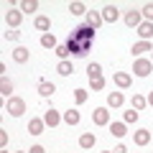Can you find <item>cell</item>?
Returning <instances> with one entry per match:
<instances>
[{
	"label": "cell",
	"mask_w": 153,
	"mask_h": 153,
	"mask_svg": "<svg viewBox=\"0 0 153 153\" xmlns=\"http://www.w3.org/2000/svg\"><path fill=\"white\" fill-rule=\"evenodd\" d=\"M94 143H97L94 133H82V135H79V146H82V148H92Z\"/></svg>",
	"instance_id": "17"
},
{
	"label": "cell",
	"mask_w": 153,
	"mask_h": 153,
	"mask_svg": "<svg viewBox=\"0 0 153 153\" xmlns=\"http://www.w3.org/2000/svg\"><path fill=\"white\" fill-rule=\"evenodd\" d=\"M0 153H8V151H0Z\"/></svg>",
	"instance_id": "38"
},
{
	"label": "cell",
	"mask_w": 153,
	"mask_h": 153,
	"mask_svg": "<svg viewBox=\"0 0 153 153\" xmlns=\"http://www.w3.org/2000/svg\"><path fill=\"white\" fill-rule=\"evenodd\" d=\"M28 153H46V151H44V146H33Z\"/></svg>",
	"instance_id": "36"
},
{
	"label": "cell",
	"mask_w": 153,
	"mask_h": 153,
	"mask_svg": "<svg viewBox=\"0 0 153 153\" xmlns=\"http://www.w3.org/2000/svg\"><path fill=\"white\" fill-rule=\"evenodd\" d=\"M112 79H115V84H117V87H123V89H128V87H130V82H133V76L128 74V71H117Z\"/></svg>",
	"instance_id": "9"
},
{
	"label": "cell",
	"mask_w": 153,
	"mask_h": 153,
	"mask_svg": "<svg viewBox=\"0 0 153 153\" xmlns=\"http://www.w3.org/2000/svg\"><path fill=\"white\" fill-rule=\"evenodd\" d=\"M36 28H38V31H44V33H49V28H51V21H49L46 16H38V18H36Z\"/></svg>",
	"instance_id": "23"
},
{
	"label": "cell",
	"mask_w": 153,
	"mask_h": 153,
	"mask_svg": "<svg viewBox=\"0 0 153 153\" xmlns=\"http://www.w3.org/2000/svg\"><path fill=\"white\" fill-rule=\"evenodd\" d=\"M143 18H146V21H148V23H151V21H153V3H148V5H146V8H143Z\"/></svg>",
	"instance_id": "31"
},
{
	"label": "cell",
	"mask_w": 153,
	"mask_h": 153,
	"mask_svg": "<svg viewBox=\"0 0 153 153\" xmlns=\"http://www.w3.org/2000/svg\"><path fill=\"white\" fill-rule=\"evenodd\" d=\"M133 140H135V146H148V143H151V133L148 130H138L135 135H133Z\"/></svg>",
	"instance_id": "16"
},
{
	"label": "cell",
	"mask_w": 153,
	"mask_h": 153,
	"mask_svg": "<svg viewBox=\"0 0 153 153\" xmlns=\"http://www.w3.org/2000/svg\"><path fill=\"white\" fill-rule=\"evenodd\" d=\"M110 133H112L115 138H123L128 133V128H125V123H112V125H110Z\"/></svg>",
	"instance_id": "20"
},
{
	"label": "cell",
	"mask_w": 153,
	"mask_h": 153,
	"mask_svg": "<svg viewBox=\"0 0 153 153\" xmlns=\"http://www.w3.org/2000/svg\"><path fill=\"white\" fill-rule=\"evenodd\" d=\"M71 51H69V46H56V56H59L61 61H66V56H69Z\"/></svg>",
	"instance_id": "29"
},
{
	"label": "cell",
	"mask_w": 153,
	"mask_h": 153,
	"mask_svg": "<svg viewBox=\"0 0 153 153\" xmlns=\"http://www.w3.org/2000/svg\"><path fill=\"white\" fill-rule=\"evenodd\" d=\"M61 120H64V117H61V115L56 112L54 107H51V110H46V112H44V123H46L49 128H56V125H59Z\"/></svg>",
	"instance_id": "3"
},
{
	"label": "cell",
	"mask_w": 153,
	"mask_h": 153,
	"mask_svg": "<svg viewBox=\"0 0 153 153\" xmlns=\"http://www.w3.org/2000/svg\"><path fill=\"white\" fill-rule=\"evenodd\" d=\"M5 110L13 115V117H21V115L26 112V102H23L21 97H10V100H8V105H5Z\"/></svg>",
	"instance_id": "1"
},
{
	"label": "cell",
	"mask_w": 153,
	"mask_h": 153,
	"mask_svg": "<svg viewBox=\"0 0 153 153\" xmlns=\"http://www.w3.org/2000/svg\"><path fill=\"white\" fill-rule=\"evenodd\" d=\"M41 46H44V49H56V46H59V44H56V36H54V33H44V36H41Z\"/></svg>",
	"instance_id": "14"
},
{
	"label": "cell",
	"mask_w": 153,
	"mask_h": 153,
	"mask_svg": "<svg viewBox=\"0 0 153 153\" xmlns=\"http://www.w3.org/2000/svg\"><path fill=\"white\" fill-rule=\"evenodd\" d=\"M130 51L135 56H140V54H146V51H153V46H151V41H138V44H133Z\"/></svg>",
	"instance_id": "13"
},
{
	"label": "cell",
	"mask_w": 153,
	"mask_h": 153,
	"mask_svg": "<svg viewBox=\"0 0 153 153\" xmlns=\"http://www.w3.org/2000/svg\"><path fill=\"white\" fill-rule=\"evenodd\" d=\"M125 23H128L130 28H138V26L143 23V13H138V10H128V13H125Z\"/></svg>",
	"instance_id": "7"
},
{
	"label": "cell",
	"mask_w": 153,
	"mask_h": 153,
	"mask_svg": "<svg viewBox=\"0 0 153 153\" xmlns=\"http://www.w3.org/2000/svg\"><path fill=\"white\" fill-rule=\"evenodd\" d=\"M74 100H76V105L87 102V89H74Z\"/></svg>",
	"instance_id": "28"
},
{
	"label": "cell",
	"mask_w": 153,
	"mask_h": 153,
	"mask_svg": "<svg viewBox=\"0 0 153 153\" xmlns=\"http://www.w3.org/2000/svg\"><path fill=\"white\" fill-rule=\"evenodd\" d=\"M0 146H3V148L8 146V133L5 130H0Z\"/></svg>",
	"instance_id": "34"
},
{
	"label": "cell",
	"mask_w": 153,
	"mask_h": 153,
	"mask_svg": "<svg viewBox=\"0 0 153 153\" xmlns=\"http://www.w3.org/2000/svg\"><path fill=\"white\" fill-rule=\"evenodd\" d=\"M112 153H128V148H125V146H115Z\"/></svg>",
	"instance_id": "35"
},
{
	"label": "cell",
	"mask_w": 153,
	"mask_h": 153,
	"mask_svg": "<svg viewBox=\"0 0 153 153\" xmlns=\"http://www.w3.org/2000/svg\"><path fill=\"white\" fill-rule=\"evenodd\" d=\"M10 92H13V84L8 82V76H3V79H0V94L10 100Z\"/></svg>",
	"instance_id": "21"
},
{
	"label": "cell",
	"mask_w": 153,
	"mask_h": 153,
	"mask_svg": "<svg viewBox=\"0 0 153 153\" xmlns=\"http://www.w3.org/2000/svg\"><path fill=\"white\" fill-rule=\"evenodd\" d=\"M87 76L89 79H100V76H102V66L100 64H89L87 66Z\"/></svg>",
	"instance_id": "25"
},
{
	"label": "cell",
	"mask_w": 153,
	"mask_h": 153,
	"mask_svg": "<svg viewBox=\"0 0 153 153\" xmlns=\"http://www.w3.org/2000/svg\"><path fill=\"white\" fill-rule=\"evenodd\" d=\"M36 10H38L36 0H23V3H21V13H36Z\"/></svg>",
	"instance_id": "22"
},
{
	"label": "cell",
	"mask_w": 153,
	"mask_h": 153,
	"mask_svg": "<svg viewBox=\"0 0 153 153\" xmlns=\"http://www.w3.org/2000/svg\"><path fill=\"white\" fill-rule=\"evenodd\" d=\"M105 153H112V151H105Z\"/></svg>",
	"instance_id": "39"
},
{
	"label": "cell",
	"mask_w": 153,
	"mask_h": 153,
	"mask_svg": "<svg viewBox=\"0 0 153 153\" xmlns=\"http://www.w3.org/2000/svg\"><path fill=\"white\" fill-rule=\"evenodd\" d=\"M123 120H125V125H128V123H135V120H138V110L130 107V112H125V117H123Z\"/></svg>",
	"instance_id": "30"
},
{
	"label": "cell",
	"mask_w": 153,
	"mask_h": 153,
	"mask_svg": "<svg viewBox=\"0 0 153 153\" xmlns=\"http://www.w3.org/2000/svg\"><path fill=\"white\" fill-rule=\"evenodd\" d=\"M89 82H92V89H94V92L105 89V79H102V76H100V79H89Z\"/></svg>",
	"instance_id": "32"
},
{
	"label": "cell",
	"mask_w": 153,
	"mask_h": 153,
	"mask_svg": "<svg viewBox=\"0 0 153 153\" xmlns=\"http://www.w3.org/2000/svg\"><path fill=\"white\" fill-rule=\"evenodd\" d=\"M123 102H125V97H123L120 92H110L107 94V105H110V107H120Z\"/></svg>",
	"instance_id": "19"
},
{
	"label": "cell",
	"mask_w": 153,
	"mask_h": 153,
	"mask_svg": "<svg viewBox=\"0 0 153 153\" xmlns=\"http://www.w3.org/2000/svg\"><path fill=\"white\" fill-rule=\"evenodd\" d=\"M138 36H140L143 41H148V38L153 36V23H148V21H143L140 26H138Z\"/></svg>",
	"instance_id": "11"
},
{
	"label": "cell",
	"mask_w": 153,
	"mask_h": 153,
	"mask_svg": "<svg viewBox=\"0 0 153 153\" xmlns=\"http://www.w3.org/2000/svg\"><path fill=\"white\" fill-rule=\"evenodd\" d=\"M18 153H23V151H18Z\"/></svg>",
	"instance_id": "40"
},
{
	"label": "cell",
	"mask_w": 153,
	"mask_h": 153,
	"mask_svg": "<svg viewBox=\"0 0 153 153\" xmlns=\"http://www.w3.org/2000/svg\"><path fill=\"white\" fill-rule=\"evenodd\" d=\"M146 105H148V100L143 97V94H133V110H138V112H140Z\"/></svg>",
	"instance_id": "26"
},
{
	"label": "cell",
	"mask_w": 153,
	"mask_h": 153,
	"mask_svg": "<svg viewBox=\"0 0 153 153\" xmlns=\"http://www.w3.org/2000/svg\"><path fill=\"white\" fill-rule=\"evenodd\" d=\"M21 21H23V13L21 10H8L5 13V23L10 28H18V26H21Z\"/></svg>",
	"instance_id": "6"
},
{
	"label": "cell",
	"mask_w": 153,
	"mask_h": 153,
	"mask_svg": "<svg viewBox=\"0 0 153 153\" xmlns=\"http://www.w3.org/2000/svg\"><path fill=\"white\" fill-rule=\"evenodd\" d=\"M69 10H71V16H84L87 8H84V3H69Z\"/></svg>",
	"instance_id": "27"
},
{
	"label": "cell",
	"mask_w": 153,
	"mask_h": 153,
	"mask_svg": "<svg viewBox=\"0 0 153 153\" xmlns=\"http://www.w3.org/2000/svg\"><path fill=\"white\" fill-rule=\"evenodd\" d=\"M151 61H153V59H151Z\"/></svg>",
	"instance_id": "41"
},
{
	"label": "cell",
	"mask_w": 153,
	"mask_h": 153,
	"mask_svg": "<svg viewBox=\"0 0 153 153\" xmlns=\"http://www.w3.org/2000/svg\"><path fill=\"white\" fill-rule=\"evenodd\" d=\"M79 120H82V117H79L76 110H66V112H64V123H66V125H79Z\"/></svg>",
	"instance_id": "18"
},
{
	"label": "cell",
	"mask_w": 153,
	"mask_h": 153,
	"mask_svg": "<svg viewBox=\"0 0 153 153\" xmlns=\"http://www.w3.org/2000/svg\"><path fill=\"white\" fill-rule=\"evenodd\" d=\"M102 23H105V21H102V13H97V10H89V13H87V26L92 28V31H97Z\"/></svg>",
	"instance_id": "5"
},
{
	"label": "cell",
	"mask_w": 153,
	"mask_h": 153,
	"mask_svg": "<svg viewBox=\"0 0 153 153\" xmlns=\"http://www.w3.org/2000/svg\"><path fill=\"white\" fill-rule=\"evenodd\" d=\"M117 18H120V10H117L115 5H105L102 8V21L105 23H115Z\"/></svg>",
	"instance_id": "4"
},
{
	"label": "cell",
	"mask_w": 153,
	"mask_h": 153,
	"mask_svg": "<svg viewBox=\"0 0 153 153\" xmlns=\"http://www.w3.org/2000/svg\"><path fill=\"white\" fill-rule=\"evenodd\" d=\"M56 71H59L61 76H69L71 71H74V66H71L69 61H59V64H56Z\"/></svg>",
	"instance_id": "24"
},
{
	"label": "cell",
	"mask_w": 153,
	"mask_h": 153,
	"mask_svg": "<svg viewBox=\"0 0 153 153\" xmlns=\"http://www.w3.org/2000/svg\"><path fill=\"white\" fill-rule=\"evenodd\" d=\"M28 56H31V51H28L26 46H18V49L13 51V59H16L18 64H26V61H28Z\"/></svg>",
	"instance_id": "12"
},
{
	"label": "cell",
	"mask_w": 153,
	"mask_h": 153,
	"mask_svg": "<svg viewBox=\"0 0 153 153\" xmlns=\"http://www.w3.org/2000/svg\"><path fill=\"white\" fill-rule=\"evenodd\" d=\"M44 125H46V123L41 120V117H31V123H28V133H31V135H41V133H44Z\"/></svg>",
	"instance_id": "10"
},
{
	"label": "cell",
	"mask_w": 153,
	"mask_h": 153,
	"mask_svg": "<svg viewBox=\"0 0 153 153\" xmlns=\"http://www.w3.org/2000/svg\"><path fill=\"white\" fill-rule=\"evenodd\" d=\"M5 38H8V41H18L21 33H18V31H5Z\"/></svg>",
	"instance_id": "33"
},
{
	"label": "cell",
	"mask_w": 153,
	"mask_h": 153,
	"mask_svg": "<svg viewBox=\"0 0 153 153\" xmlns=\"http://www.w3.org/2000/svg\"><path fill=\"white\" fill-rule=\"evenodd\" d=\"M54 92H56V87L51 82H38V94H41V97H51Z\"/></svg>",
	"instance_id": "15"
},
{
	"label": "cell",
	"mask_w": 153,
	"mask_h": 153,
	"mask_svg": "<svg viewBox=\"0 0 153 153\" xmlns=\"http://www.w3.org/2000/svg\"><path fill=\"white\" fill-rule=\"evenodd\" d=\"M153 69V61L151 59H135V64H133V71H135L138 76H148Z\"/></svg>",
	"instance_id": "2"
},
{
	"label": "cell",
	"mask_w": 153,
	"mask_h": 153,
	"mask_svg": "<svg viewBox=\"0 0 153 153\" xmlns=\"http://www.w3.org/2000/svg\"><path fill=\"white\" fill-rule=\"evenodd\" d=\"M92 117H94V125H107V123H110V112H107V107H97Z\"/></svg>",
	"instance_id": "8"
},
{
	"label": "cell",
	"mask_w": 153,
	"mask_h": 153,
	"mask_svg": "<svg viewBox=\"0 0 153 153\" xmlns=\"http://www.w3.org/2000/svg\"><path fill=\"white\" fill-rule=\"evenodd\" d=\"M146 100H148V105H151V107H153V92H151V94H148V97H146Z\"/></svg>",
	"instance_id": "37"
}]
</instances>
